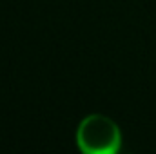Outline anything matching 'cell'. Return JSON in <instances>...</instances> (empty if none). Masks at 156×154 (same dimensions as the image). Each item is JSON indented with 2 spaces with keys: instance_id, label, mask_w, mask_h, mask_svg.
<instances>
[{
  "instance_id": "obj_1",
  "label": "cell",
  "mask_w": 156,
  "mask_h": 154,
  "mask_svg": "<svg viewBox=\"0 0 156 154\" xmlns=\"http://www.w3.org/2000/svg\"><path fill=\"white\" fill-rule=\"evenodd\" d=\"M76 143L78 149L85 154H115L120 149L122 134L111 118L91 114L78 125Z\"/></svg>"
}]
</instances>
